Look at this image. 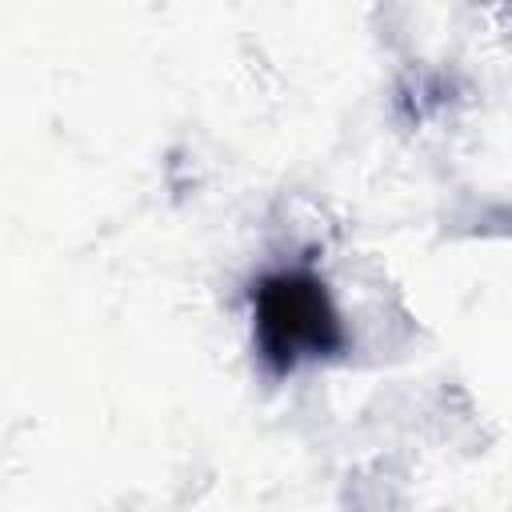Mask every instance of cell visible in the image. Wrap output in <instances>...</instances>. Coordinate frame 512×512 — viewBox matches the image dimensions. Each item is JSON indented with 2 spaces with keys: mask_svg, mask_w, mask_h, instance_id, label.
<instances>
[{
  "mask_svg": "<svg viewBox=\"0 0 512 512\" xmlns=\"http://www.w3.org/2000/svg\"><path fill=\"white\" fill-rule=\"evenodd\" d=\"M252 332L268 372L284 376L304 360L344 352V320L328 284L308 268H280L252 284Z\"/></svg>",
  "mask_w": 512,
  "mask_h": 512,
  "instance_id": "cell-1",
  "label": "cell"
}]
</instances>
